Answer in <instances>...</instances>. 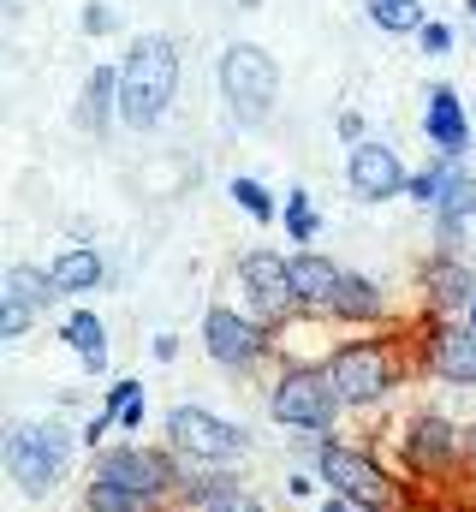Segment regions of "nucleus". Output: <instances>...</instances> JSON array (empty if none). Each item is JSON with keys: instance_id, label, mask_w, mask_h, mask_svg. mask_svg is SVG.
I'll list each match as a JSON object with an SVG mask.
<instances>
[{"instance_id": "obj_1", "label": "nucleus", "mask_w": 476, "mask_h": 512, "mask_svg": "<svg viewBox=\"0 0 476 512\" xmlns=\"http://www.w3.org/2000/svg\"><path fill=\"white\" fill-rule=\"evenodd\" d=\"M328 376H334V393L346 399L352 417H375V411H387L399 387L417 382L411 334H405V328H387V334H352V340H334V346H328Z\"/></svg>"}, {"instance_id": "obj_2", "label": "nucleus", "mask_w": 476, "mask_h": 512, "mask_svg": "<svg viewBox=\"0 0 476 512\" xmlns=\"http://www.w3.org/2000/svg\"><path fill=\"white\" fill-rule=\"evenodd\" d=\"M78 447H84L78 429H66L60 417H18V423H6L0 465H6V477L18 483L24 501H54L60 483L72 477Z\"/></svg>"}, {"instance_id": "obj_3", "label": "nucleus", "mask_w": 476, "mask_h": 512, "mask_svg": "<svg viewBox=\"0 0 476 512\" xmlns=\"http://www.w3.org/2000/svg\"><path fill=\"white\" fill-rule=\"evenodd\" d=\"M316 477H322L328 495H346L363 512H423V483H411L375 447H357L346 435L316 459Z\"/></svg>"}, {"instance_id": "obj_4", "label": "nucleus", "mask_w": 476, "mask_h": 512, "mask_svg": "<svg viewBox=\"0 0 476 512\" xmlns=\"http://www.w3.org/2000/svg\"><path fill=\"white\" fill-rule=\"evenodd\" d=\"M179 96V42L149 30L119 60V120L131 131H155Z\"/></svg>"}, {"instance_id": "obj_5", "label": "nucleus", "mask_w": 476, "mask_h": 512, "mask_svg": "<svg viewBox=\"0 0 476 512\" xmlns=\"http://www.w3.org/2000/svg\"><path fill=\"white\" fill-rule=\"evenodd\" d=\"M262 411L292 435H340V423L352 417L346 399L334 393L328 364H274V382L262 387Z\"/></svg>"}, {"instance_id": "obj_6", "label": "nucleus", "mask_w": 476, "mask_h": 512, "mask_svg": "<svg viewBox=\"0 0 476 512\" xmlns=\"http://www.w3.org/2000/svg\"><path fill=\"white\" fill-rule=\"evenodd\" d=\"M161 447H173L185 459V471H238L250 459V429L197 399H179L161 417Z\"/></svg>"}, {"instance_id": "obj_7", "label": "nucleus", "mask_w": 476, "mask_h": 512, "mask_svg": "<svg viewBox=\"0 0 476 512\" xmlns=\"http://www.w3.org/2000/svg\"><path fill=\"white\" fill-rule=\"evenodd\" d=\"M393 453H399V471L411 483H423V489L453 483V477H465V423H453L435 405H417V411H405V423L393 435Z\"/></svg>"}, {"instance_id": "obj_8", "label": "nucleus", "mask_w": 476, "mask_h": 512, "mask_svg": "<svg viewBox=\"0 0 476 512\" xmlns=\"http://www.w3.org/2000/svg\"><path fill=\"white\" fill-rule=\"evenodd\" d=\"M197 340H203V358H209L215 370H227V376H256L262 364H280V334L262 328V322H256L250 310H238V304H209Z\"/></svg>"}, {"instance_id": "obj_9", "label": "nucleus", "mask_w": 476, "mask_h": 512, "mask_svg": "<svg viewBox=\"0 0 476 512\" xmlns=\"http://www.w3.org/2000/svg\"><path fill=\"white\" fill-rule=\"evenodd\" d=\"M90 477H108V483H119V489H131V495H143V501H155V507L173 512L179 483H185V459H179L173 447L114 441V447H102V453L90 459Z\"/></svg>"}, {"instance_id": "obj_10", "label": "nucleus", "mask_w": 476, "mask_h": 512, "mask_svg": "<svg viewBox=\"0 0 476 512\" xmlns=\"http://www.w3.org/2000/svg\"><path fill=\"white\" fill-rule=\"evenodd\" d=\"M221 102L233 108V120L244 131L250 126H268V114H274V102H280V66H274V54L268 48H256V42H233L227 54H221Z\"/></svg>"}, {"instance_id": "obj_11", "label": "nucleus", "mask_w": 476, "mask_h": 512, "mask_svg": "<svg viewBox=\"0 0 476 512\" xmlns=\"http://www.w3.org/2000/svg\"><path fill=\"white\" fill-rule=\"evenodd\" d=\"M411 352H417V376L476 393V328L465 316H423L411 328Z\"/></svg>"}, {"instance_id": "obj_12", "label": "nucleus", "mask_w": 476, "mask_h": 512, "mask_svg": "<svg viewBox=\"0 0 476 512\" xmlns=\"http://www.w3.org/2000/svg\"><path fill=\"white\" fill-rule=\"evenodd\" d=\"M238 310H250L262 328H286V322H298V298H292V256L286 251H268V245H256V251L238 256Z\"/></svg>"}, {"instance_id": "obj_13", "label": "nucleus", "mask_w": 476, "mask_h": 512, "mask_svg": "<svg viewBox=\"0 0 476 512\" xmlns=\"http://www.w3.org/2000/svg\"><path fill=\"white\" fill-rule=\"evenodd\" d=\"M346 185H352L357 203H387V197H405L411 167L399 161V149L387 137H363L346 155Z\"/></svg>"}, {"instance_id": "obj_14", "label": "nucleus", "mask_w": 476, "mask_h": 512, "mask_svg": "<svg viewBox=\"0 0 476 512\" xmlns=\"http://www.w3.org/2000/svg\"><path fill=\"white\" fill-rule=\"evenodd\" d=\"M417 292H423V310H429V316H465L476 304V268L465 256L435 251L417 268Z\"/></svg>"}, {"instance_id": "obj_15", "label": "nucleus", "mask_w": 476, "mask_h": 512, "mask_svg": "<svg viewBox=\"0 0 476 512\" xmlns=\"http://www.w3.org/2000/svg\"><path fill=\"white\" fill-rule=\"evenodd\" d=\"M340 286H346V268L328 251H292V298H298V316L334 322Z\"/></svg>"}, {"instance_id": "obj_16", "label": "nucleus", "mask_w": 476, "mask_h": 512, "mask_svg": "<svg viewBox=\"0 0 476 512\" xmlns=\"http://www.w3.org/2000/svg\"><path fill=\"white\" fill-rule=\"evenodd\" d=\"M471 102L453 90V84H429V96H423V137L435 143V155H453V161H465V149H471Z\"/></svg>"}, {"instance_id": "obj_17", "label": "nucleus", "mask_w": 476, "mask_h": 512, "mask_svg": "<svg viewBox=\"0 0 476 512\" xmlns=\"http://www.w3.org/2000/svg\"><path fill=\"white\" fill-rule=\"evenodd\" d=\"M393 322V298L381 292V280L346 268V286H340V304H334V328H352V334H381Z\"/></svg>"}, {"instance_id": "obj_18", "label": "nucleus", "mask_w": 476, "mask_h": 512, "mask_svg": "<svg viewBox=\"0 0 476 512\" xmlns=\"http://www.w3.org/2000/svg\"><path fill=\"white\" fill-rule=\"evenodd\" d=\"M48 280H54L60 298H90L108 280V262H102L96 245H66V251L48 256Z\"/></svg>"}, {"instance_id": "obj_19", "label": "nucleus", "mask_w": 476, "mask_h": 512, "mask_svg": "<svg viewBox=\"0 0 476 512\" xmlns=\"http://www.w3.org/2000/svg\"><path fill=\"white\" fill-rule=\"evenodd\" d=\"M60 340L72 346V358H78L90 376H108V322H102L90 304H78V310L60 316Z\"/></svg>"}, {"instance_id": "obj_20", "label": "nucleus", "mask_w": 476, "mask_h": 512, "mask_svg": "<svg viewBox=\"0 0 476 512\" xmlns=\"http://www.w3.org/2000/svg\"><path fill=\"white\" fill-rule=\"evenodd\" d=\"M72 120H78V131H90V137H108V126L119 120V66H96L84 78Z\"/></svg>"}, {"instance_id": "obj_21", "label": "nucleus", "mask_w": 476, "mask_h": 512, "mask_svg": "<svg viewBox=\"0 0 476 512\" xmlns=\"http://www.w3.org/2000/svg\"><path fill=\"white\" fill-rule=\"evenodd\" d=\"M233 495H244V471H185L173 512H209Z\"/></svg>"}, {"instance_id": "obj_22", "label": "nucleus", "mask_w": 476, "mask_h": 512, "mask_svg": "<svg viewBox=\"0 0 476 512\" xmlns=\"http://www.w3.org/2000/svg\"><path fill=\"white\" fill-rule=\"evenodd\" d=\"M0 292H6V298H18V304H30L36 316H48V310L60 304V292H54L48 268H36V262H12V268H6V280H0Z\"/></svg>"}, {"instance_id": "obj_23", "label": "nucleus", "mask_w": 476, "mask_h": 512, "mask_svg": "<svg viewBox=\"0 0 476 512\" xmlns=\"http://www.w3.org/2000/svg\"><path fill=\"white\" fill-rule=\"evenodd\" d=\"M459 167H465V161H453V155H435L429 167H417V173H411L405 197H411L423 215H435V209L447 203V185H453V173H459Z\"/></svg>"}, {"instance_id": "obj_24", "label": "nucleus", "mask_w": 476, "mask_h": 512, "mask_svg": "<svg viewBox=\"0 0 476 512\" xmlns=\"http://www.w3.org/2000/svg\"><path fill=\"white\" fill-rule=\"evenodd\" d=\"M78 512H167V507H155V501H143V495L119 489V483H108V477H90V471H84Z\"/></svg>"}, {"instance_id": "obj_25", "label": "nucleus", "mask_w": 476, "mask_h": 512, "mask_svg": "<svg viewBox=\"0 0 476 512\" xmlns=\"http://www.w3.org/2000/svg\"><path fill=\"white\" fill-rule=\"evenodd\" d=\"M102 411H114L119 429H125V435H137V429H143V417H149V393H143L137 376H114L108 393H102Z\"/></svg>"}, {"instance_id": "obj_26", "label": "nucleus", "mask_w": 476, "mask_h": 512, "mask_svg": "<svg viewBox=\"0 0 476 512\" xmlns=\"http://www.w3.org/2000/svg\"><path fill=\"white\" fill-rule=\"evenodd\" d=\"M363 12H369V24L381 36H417L429 24L423 18V0H363Z\"/></svg>"}, {"instance_id": "obj_27", "label": "nucleus", "mask_w": 476, "mask_h": 512, "mask_svg": "<svg viewBox=\"0 0 476 512\" xmlns=\"http://www.w3.org/2000/svg\"><path fill=\"white\" fill-rule=\"evenodd\" d=\"M227 197H233V203L250 215V221H256V227L280 221V203H274V191H268L262 179H250V173H233V179H227Z\"/></svg>"}, {"instance_id": "obj_28", "label": "nucleus", "mask_w": 476, "mask_h": 512, "mask_svg": "<svg viewBox=\"0 0 476 512\" xmlns=\"http://www.w3.org/2000/svg\"><path fill=\"white\" fill-rule=\"evenodd\" d=\"M280 221H286V239H292V245H316V233H322V215H316V203H310V191H304V185H292V191H286Z\"/></svg>"}, {"instance_id": "obj_29", "label": "nucleus", "mask_w": 476, "mask_h": 512, "mask_svg": "<svg viewBox=\"0 0 476 512\" xmlns=\"http://www.w3.org/2000/svg\"><path fill=\"white\" fill-rule=\"evenodd\" d=\"M435 215H459V221H476V173H453V185H447V203L435 209Z\"/></svg>"}, {"instance_id": "obj_30", "label": "nucleus", "mask_w": 476, "mask_h": 512, "mask_svg": "<svg viewBox=\"0 0 476 512\" xmlns=\"http://www.w3.org/2000/svg\"><path fill=\"white\" fill-rule=\"evenodd\" d=\"M36 322H42V316H36L30 304H18V298H6V292H0V340H24Z\"/></svg>"}, {"instance_id": "obj_31", "label": "nucleus", "mask_w": 476, "mask_h": 512, "mask_svg": "<svg viewBox=\"0 0 476 512\" xmlns=\"http://www.w3.org/2000/svg\"><path fill=\"white\" fill-rule=\"evenodd\" d=\"M114 429H119V423H114V411H96V417H84V429H78V441H84V453L96 459L102 447H114V441H108Z\"/></svg>"}, {"instance_id": "obj_32", "label": "nucleus", "mask_w": 476, "mask_h": 512, "mask_svg": "<svg viewBox=\"0 0 476 512\" xmlns=\"http://www.w3.org/2000/svg\"><path fill=\"white\" fill-rule=\"evenodd\" d=\"M429 221H435V251L465 256V227L471 221H459V215H429Z\"/></svg>"}, {"instance_id": "obj_33", "label": "nucleus", "mask_w": 476, "mask_h": 512, "mask_svg": "<svg viewBox=\"0 0 476 512\" xmlns=\"http://www.w3.org/2000/svg\"><path fill=\"white\" fill-rule=\"evenodd\" d=\"M417 42H423V54H429V60H441V54H453V24L429 18V24L417 30Z\"/></svg>"}, {"instance_id": "obj_34", "label": "nucleus", "mask_w": 476, "mask_h": 512, "mask_svg": "<svg viewBox=\"0 0 476 512\" xmlns=\"http://www.w3.org/2000/svg\"><path fill=\"white\" fill-rule=\"evenodd\" d=\"M286 495H292V501H316V495H328V489H322V477H316L310 465H298V471L286 477Z\"/></svg>"}, {"instance_id": "obj_35", "label": "nucleus", "mask_w": 476, "mask_h": 512, "mask_svg": "<svg viewBox=\"0 0 476 512\" xmlns=\"http://www.w3.org/2000/svg\"><path fill=\"white\" fill-rule=\"evenodd\" d=\"M114 24H119L114 6H102V0H90V6H84V30H90V36H108Z\"/></svg>"}, {"instance_id": "obj_36", "label": "nucleus", "mask_w": 476, "mask_h": 512, "mask_svg": "<svg viewBox=\"0 0 476 512\" xmlns=\"http://www.w3.org/2000/svg\"><path fill=\"white\" fill-rule=\"evenodd\" d=\"M149 358H155V364H173V358H179V334H173V328H161V334L149 340Z\"/></svg>"}, {"instance_id": "obj_37", "label": "nucleus", "mask_w": 476, "mask_h": 512, "mask_svg": "<svg viewBox=\"0 0 476 512\" xmlns=\"http://www.w3.org/2000/svg\"><path fill=\"white\" fill-rule=\"evenodd\" d=\"M209 512H268V507H262V495L244 489V495H233V501H221V507H209Z\"/></svg>"}, {"instance_id": "obj_38", "label": "nucleus", "mask_w": 476, "mask_h": 512, "mask_svg": "<svg viewBox=\"0 0 476 512\" xmlns=\"http://www.w3.org/2000/svg\"><path fill=\"white\" fill-rule=\"evenodd\" d=\"M334 131H340L346 143H363V137H369V131H363V114H340V120H334Z\"/></svg>"}, {"instance_id": "obj_39", "label": "nucleus", "mask_w": 476, "mask_h": 512, "mask_svg": "<svg viewBox=\"0 0 476 512\" xmlns=\"http://www.w3.org/2000/svg\"><path fill=\"white\" fill-rule=\"evenodd\" d=\"M465 471L476 477V417L465 423Z\"/></svg>"}, {"instance_id": "obj_40", "label": "nucleus", "mask_w": 476, "mask_h": 512, "mask_svg": "<svg viewBox=\"0 0 476 512\" xmlns=\"http://www.w3.org/2000/svg\"><path fill=\"white\" fill-rule=\"evenodd\" d=\"M322 512H357V507L346 501V495H322Z\"/></svg>"}, {"instance_id": "obj_41", "label": "nucleus", "mask_w": 476, "mask_h": 512, "mask_svg": "<svg viewBox=\"0 0 476 512\" xmlns=\"http://www.w3.org/2000/svg\"><path fill=\"white\" fill-rule=\"evenodd\" d=\"M465 322H471V328H476V304H471V310H465Z\"/></svg>"}, {"instance_id": "obj_42", "label": "nucleus", "mask_w": 476, "mask_h": 512, "mask_svg": "<svg viewBox=\"0 0 476 512\" xmlns=\"http://www.w3.org/2000/svg\"><path fill=\"white\" fill-rule=\"evenodd\" d=\"M465 12H471V18H476V0H465Z\"/></svg>"}, {"instance_id": "obj_43", "label": "nucleus", "mask_w": 476, "mask_h": 512, "mask_svg": "<svg viewBox=\"0 0 476 512\" xmlns=\"http://www.w3.org/2000/svg\"><path fill=\"white\" fill-rule=\"evenodd\" d=\"M471 120H476V96H471Z\"/></svg>"}, {"instance_id": "obj_44", "label": "nucleus", "mask_w": 476, "mask_h": 512, "mask_svg": "<svg viewBox=\"0 0 476 512\" xmlns=\"http://www.w3.org/2000/svg\"><path fill=\"white\" fill-rule=\"evenodd\" d=\"M357 512H363V507H357Z\"/></svg>"}]
</instances>
